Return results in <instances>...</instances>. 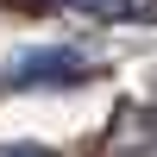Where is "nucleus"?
Masks as SVG:
<instances>
[{"label": "nucleus", "mask_w": 157, "mask_h": 157, "mask_svg": "<svg viewBox=\"0 0 157 157\" xmlns=\"http://www.w3.org/2000/svg\"><path fill=\"white\" fill-rule=\"evenodd\" d=\"M88 69H94V63H88L75 44H44V50L13 57L6 69H0V82H13V88H57V82H82Z\"/></svg>", "instance_id": "f257e3e1"}, {"label": "nucleus", "mask_w": 157, "mask_h": 157, "mask_svg": "<svg viewBox=\"0 0 157 157\" xmlns=\"http://www.w3.org/2000/svg\"><path fill=\"white\" fill-rule=\"evenodd\" d=\"M120 138H126V145H157V107H138V113H126Z\"/></svg>", "instance_id": "f03ea898"}, {"label": "nucleus", "mask_w": 157, "mask_h": 157, "mask_svg": "<svg viewBox=\"0 0 157 157\" xmlns=\"http://www.w3.org/2000/svg\"><path fill=\"white\" fill-rule=\"evenodd\" d=\"M44 6H75L94 19H132V0H44Z\"/></svg>", "instance_id": "7ed1b4c3"}, {"label": "nucleus", "mask_w": 157, "mask_h": 157, "mask_svg": "<svg viewBox=\"0 0 157 157\" xmlns=\"http://www.w3.org/2000/svg\"><path fill=\"white\" fill-rule=\"evenodd\" d=\"M0 157H57L50 145H0Z\"/></svg>", "instance_id": "20e7f679"}]
</instances>
